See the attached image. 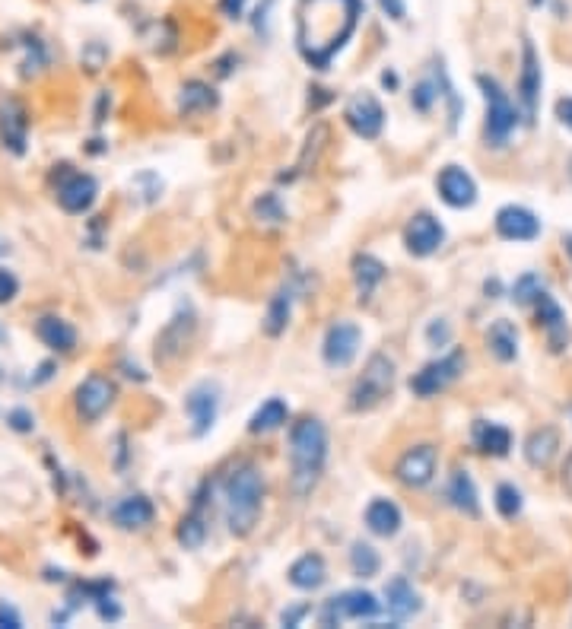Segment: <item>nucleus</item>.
I'll list each match as a JSON object with an SVG mask.
<instances>
[{
	"label": "nucleus",
	"mask_w": 572,
	"mask_h": 629,
	"mask_svg": "<svg viewBox=\"0 0 572 629\" xmlns=\"http://www.w3.org/2000/svg\"><path fill=\"white\" fill-rule=\"evenodd\" d=\"M157 515L153 502L147 496H124L115 509H111V521L124 531H134V528H147Z\"/></svg>",
	"instance_id": "412c9836"
},
{
	"label": "nucleus",
	"mask_w": 572,
	"mask_h": 629,
	"mask_svg": "<svg viewBox=\"0 0 572 629\" xmlns=\"http://www.w3.org/2000/svg\"><path fill=\"white\" fill-rule=\"evenodd\" d=\"M436 83H439V96H445L449 99V121H452V128H455V121H458V115H462V99L455 96V86L449 83V73L439 67V77H436Z\"/></svg>",
	"instance_id": "58836bf2"
},
{
	"label": "nucleus",
	"mask_w": 572,
	"mask_h": 629,
	"mask_svg": "<svg viewBox=\"0 0 572 629\" xmlns=\"http://www.w3.org/2000/svg\"><path fill=\"white\" fill-rule=\"evenodd\" d=\"M216 92L210 90L207 83H201V80H188V83L182 86V96H178V109L185 111V115H201V111H210L216 109Z\"/></svg>",
	"instance_id": "2f4dec72"
},
{
	"label": "nucleus",
	"mask_w": 572,
	"mask_h": 629,
	"mask_svg": "<svg viewBox=\"0 0 572 629\" xmlns=\"http://www.w3.org/2000/svg\"><path fill=\"white\" fill-rule=\"evenodd\" d=\"M540 86H544V77H540V58L534 52L531 39L521 42V73H519V99L521 109H525V121L534 124L540 109Z\"/></svg>",
	"instance_id": "6e6552de"
},
{
	"label": "nucleus",
	"mask_w": 572,
	"mask_h": 629,
	"mask_svg": "<svg viewBox=\"0 0 572 629\" xmlns=\"http://www.w3.org/2000/svg\"><path fill=\"white\" fill-rule=\"evenodd\" d=\"M347 124L353 128V134L363 140H376L385 128V109L372 92H357L344 109Z\"/></svg>",
	"instance_id": "1a4fd4ad"
},
{
	"label": "nucleus",
	"mask_w": 572,
	"mask_h": 629,
	"mask_svg": "<svg viewBox=\"0 0 572 629\" xmlns=\"http://www.w3.org/2000/svg\"><path fill=\"white\" fill-rule=\"evenodd\" d=\"M35 334L39 340L54 353H71L77 347V331H73L71 321L58 319V315H45V319L35 321Z\"/></svg>",
	"instance_id": "aec40b11"
},
{
	"label": "nucleus",
	"mask_w": 572,
	"mask_h": 629,
	"mask_svg": "<svg viewBox=\"0 0 572 629\" xmlns=\"http://www.w3.org/2000/svg\"><path fill=\"white\" fill-rule=\"evenodd\" d=\"M474 445L481 448L483 454H493V458H502L512 448V433L500 423H487L477 420L474 423Z\"/></svg>",
	"instance_id": "c85d7f7f"
},
{
	"label": "nucleus",
	"mask_w": 572,
	"mask_h": 629,
	"mask_svg": "<svg viewBox=\"0 0 572 629\" xmlns=\"http://www.w3.org/2000/svg\"><path fill=\"white\" fill-rule=\"evenodd\" d=\"M557 118L572 130V99H559V102H557Z\"/></svg>",
	"instance_id": "3c124183"
},
{
	"label": "nucleus",
	"mask_w": 572,
	"mask_h": 629,
	"mask_svg": "<svg viewBox=\"0 0 572 629\" xmlns=\"http://www.w3.org/2000/svg\"><path fill=\"white\" fill-rule=\"evenodd\" d=\"M204 540H207V519L201 515V502H197L195 512H188L178 521V544L188 547V550H197Z\"/></svg>",
	"instance_id": "72a5a7b5"
},
{
	"label": "nucleus",
	"mask_w": 572,
	"mask_h": 629,
	"mask_svg": "<svg viewBox=\"0 0 572 629\" xmlns=\"http://www.w3.org/2000/svg\"><path fill=\"white\" fill-rule=\"evenodd\" d=\"M16 292H20V280H16V273L7 271V267H0V305L16 299Z\"/></svg>",
	"instance_id": "a19ab883"
},
{
	"label": "nucleus",
	"mask_w": 572,
	"mask_h": 629,
	"mask_svg": "<svg viewBox=\"0 0 572 629\" xmlns=\"http://www.w3.org/2000/svg\"><path fill=\"white\" fill-rule=\"evenodd\" d=\"M557 452H559V433L553 426H540V429H534L531 435H528V442H525V461L531 467H550L553 464V458H557Z\"/></svg>",
	"instance_id": "b1692460"
},
{
	"label": "nucleus",
	"mask_w": 572,
	"mask_h": 629,
	"mask_svg": "<svg viewBox=\"0 0 572 629\" xmlns=\"http://www.w3.org/2000/svg\"><path fill=\"white\" fill-rule=\"evenodd\" d=\"M0 378H4V369H0Z\"/></svg>",
	"instance_id": "13d9d810"
},
{
	"label": "nucleus",
	"mask_w": 572,
	"mask_h": 629,
	"mask_svg": "<svg viewBox=\"0 0 572 629\" xmlns=\"http://www.w3.org/2000/svg\"><path fill=\"white\" fill-rule=\"evenodd\" d=\"M353 280H357L359 299H369L372 290L385 280V264L372 254H357L353 258Z\"/></svg>",
	"instance_id": "7c9ffc66"
},
{
	"label": "nucleus",
	"mask_w": 572,
	"mask_h": 629,
	"mask_svg": "<svg viewBox=\"0 0 572 629\" xmlns=\"http://www.w3.org/2000/svg\"><path fill=\"white\" fill-rule=\"evenodd\" d=\"M531 4H534V7H538V4H544V0H531Z\"/></svg>",
	"instance_id": "4d7b16f0"
},
{
	"label": "nucleus",
	"mask_w": 572,
	"mask_h": 629,
	"mask_svg": "<svg viewBox=\"0 0 572 629\" xmlns=\"http://www.w3.org/2000/svg\"><path fill=\"white\" fill-rule=\"evenodd\" d=\"M185 410L191 416V433L195 435L210 433L216 423V414H220V388L214 382L195 385L188 391V397H185Z\"/></svg>",
	"instance_id": "4468645a"
},
{
	"label": "nucleus",
	"mask_w": 572,
	"mask_h": 629,
	"mask_svg": "<svg viewBox=\"0 0 572 629\" xmlns=\"http://www.w3.org/2000/svg\"><path fill=\"white\" fill-rule=\"evenodd\" d=\"M195 328H197L195 311H191V305H182L157 338V359L159 363H172V359L188 347V340L195 338Z\"/></svg>",
	"instance_id": "9d476101"
},
{
	"label": "nucleus",
	"mask_w": 572,
	"mask_h": 629,
	"mask_svg": "<svg viewBox=\"0 0 572 629\" xmlns=\"http://www.w3.org/2000/svg\"><path fill=\"white\" fill-rule=\"evenodd\" d=\"M436 461H439V454H436V448H433V445H414V448H407V452L401 454V461H397V467H395V474H397V481H401L404 487L420 490V487H426L433 477H436Z\"/></svg>",
	"instance_id": "f8f14e48"
},
{
	"label": "nucleus",
	"mask_w": 572,
	"mask_h": 629,
	"mask_svg": "<svg viewBox=\"0 0 572 629\" xmlns=\"http://www.w3.org/2000/svg\"><path fill=\"white\" fill-rule=\"evenodd\" d=\"M223 493H226V525L235 538H248L258 525L261 515V500H264V481H261V471L254 464H239L229 471L226 483H223Z\"/></svg>",
	"instance_id": "7ed1b4c3"
},
{
	"label": "nucleus",
	"mask_w": 572,
	"mask_h": 629,
	"mask_svg": "<svg viewBox=\"0 0 572 629\" xmlns=\"http://www.w3.org/2000/svg\"><path fill=\"white\" fill-rule=\"evenodd\" d=\"M538 321L544 325V331L550 334V344H553V350H563L566 347V340H569V331H566V315H563V309H559L557 302H553V296H547L544 290L538 292Z\"/></svg>",
	"instance_id": "393cba45"
},
{
	"label": "nucleus",
	"mask_w": 572,
	"mask_h": 629,
	"mask_svg": "<svg viewBox=\"0 0 572 629\" xmlns=\"http://www.w3.org/2000/svg\"><path fill=\"white\" fill-rule=\"evenodd\" d=\"M445 496H449V502L458 509V512L471 515V519L481 515V500H477V487H474V481H471L468 471H455V474H452Z\"/></svg>",
	"instance_id": "cd10ccee"
},
{
	"label": "nucleus",
	"mask_w": 572,
	"mask_h": 629,
	"mask_svg": "<svg viewBox=\"0 0 572 629\" xmlns=\"http://www.w3.org/2000/svg\"><path fill=\"white\" fill-rule=\"evenodd\" d=\"M385 597H388V610L397 623L407 620V616L420 614V595L414 591V585L407 582L404 576H395L388 585H385Z\"/></svg>",
	"instance_id": "5701e85b"
},
{
	"label": "nucleus",
	"mask_w": 572,
	"mask_h": 629,
	"mask_svg": "<svg viewBox=\"0 0 572 629\" xmlns=\"http://www.w3.org/2000/svg\"><path fill=\"white\" fill-rule=\"evenodd\" d=\"M115 401V385L105 376H90L77 388V414L83 423H96Z\"/></svg>",
	"instance_id": "dca6fc26"
},
{
	"label": "nucleus",
	"mask_w": 572,
	"mask_h": 629,
	"mask_svg": "<svg viewBox=\"0 0 572 629\" xmlns=\"http://www.w3.org/2000/svg\"><path fill=\"white\" fill-rule=\"evenodd\" d=\"M290 464H293V474H290V487L300 500L312 496V490L319 487L321 474H325L328 464V429L321 420L306 416L293 426L290 433Z\"/></svg>",
	"instance_id": "f03ea898"
},
{
	"label": "nucleus",
	"mask_w": 572,
	"mask_h": 629,
	"mask_svg": "<svg viewBox=\"0 0 572 629\" xmlns=\"http://www.w3.org/2000/svg\"><path fill=\"white\" fill-rule=\"evenodd\" d=\"M293 299H296V286L293 283H283L277 292H273L271 305H267V315H264V334L267 338H280L290 325V315H293Z\"/></svg>",
	"instance_id": "4be33fe9"
},
{
	"label": "nucleus",
	"mask_w": 572,
	"mask_h": 629,
	"mask_svg": "<svg viewBox=\"0 0 572 629\" xmlns=\"http://www.w3.org/2000/svg\"><path fill=\"white\" fill-rule=\"evenodd\" d=\"M445 242V229L436 216L429 214H416L414 220L404 229V245H407L410 254L416 258H429L433 252H439V245Z\"/></svg>",
	"instance_id": "2eb2a0df"
},
{
	"label": "nucleus",
	"mask_w": 572,
	"mask_h": 629,
	"mask_svg": "<svg viewBox=\"0 0 572 629\" xmlns=\"http://www.w3.org/2000/svg\"><path fill=\"white\" fill-rule=\"evenodd\" d=\"M363 16V0H300L296 48L315 71H328L347 48Z\"/></svg>",
	"instance_id": "f257e3e1"
},
{
	"label": "nucleus",
	"mask_w": 572,
	"mask_h": 629,
	"mask_svg": "<svg viewBox=\"0 0 572 629\" xmlns=\"http://www.w3.org/2000/svg\"><path fill=\"white\" fill-rule=\"evenodd\" d=\"M96 197H99L96 178L83 176V172H71V176L58 185V204L64 214H86V210L96 204Z\"/></svg>",
	"instance_id": "f3484780"
},
{
	"label": "nucleus",
	"mask_w": 572,
	"mask_h": 629,
	"mask_svg": "<svg viewBox=\"0 0 572 629\" xmlns=\"http://www.w3.org/2000/svg\"><path fill=\"white\" fill-rule=\"evenodd\" d=\"M487 347L500 363H512L519 357V331H515L512 321L500 319L490 325V334H487Z\"/></svg>",
	"instance_id": "c756f323"
},
{
	"label": "nucleus",
	"mask_w": 572,
	"mask_h": 629,
	"mask_svg": "<svg viewBox=\"0 0 572 629\" xmlns=\"http://www.w3.org/2000/svg\"><path fill=\"white\" fill-rule=\"evenodd\" d=\"M439 197L455 210L474 207V201H477L474 178L464 169H458V166H445V169L439 172Z\"/></svg>",
	"instance_id": "6ab92c4d"
},
{
	"label": "nucleus",
	"mask_w": 572,
	"mask_h": 629,
	"mask_svg": "<svg viewBox=\"0 0 572 629\" xmlns=\"http://www.w3.org/2000/svg\"><path fill=\"white\" fill-rule=\"evenodd\" d=\"M477 86L483 90V99H487V140L490 147H506L509 137H512L515 124H519V111L509 102V96L502 92V86L496 83L493 77L481 73L477 77Z\"/></svg>",
	"instance_id": "39448f33"
},
{
	"label": "nucleus",
	"mask_w": 572,
	"mask_h": 629,
	"mask_svg": "<svg viewBox=\"0 0 572 629\" xmlns=\"http://www.w3.org/2000/svg\"><path fill=\"white\" fill-rule=\"evenodd\" d=\"M366 528L378 538H395L401 531V509L391 500H376L366 509Z\"/></svg>",
	"instance_id": "bb28decb"
},
{
	"label": "nucleus",
	"mask_w": 572,
	"mask_h": 629,
	"mask_svg": "<svg viewBox=\"0 0 572 629\" xmlns=\"http://www.w3.org/2000/svg\"><path fill=\"white\" fill-rule=\"evenodd\" d=\"M382 83H385V86H397V77H395V73L385 71V73H382Z\"/></svg>",
	"instance_id": "864d4df0"
},
{
	"label": "nucleus",
	"mask_w": 572,
	"mask_h": 629,
	"mask_svg": "<svg viewBox=\"0 0 572 629\" xmlns=\"http://www.w3.org/2000/svg\"><path fill=\"white\" fill-rule=\"evenodd\" d=\"M325 140H328V128L325 124H319V128L309 134V140H306V149H302V159L296 163V172H306L309 169V159L315 163V156L321 153V147H325Z\"/></svg>",
	"instance_id": "e433bc0d"
},
{
	"label": "nucleus",
	"mask_w": 572,
	"mask_h": 629,
	"mask_svg": "<svg viewBox=\"0 0 572 629\" xmlns=\"http://www.w3.org/2000/svg\"><path fill=\"white\" fill-rule=\"evenodd\" d=\"M102 61H105V48L99 45V42H90V45H86V52H83V64L90 67V71H99V67H102Z\"/></svg>",
	"instance_id": "a18cd8bd"
},
{
	"label": "nucleus",
	"mask_w": 572,
	"mask_h": 629,
	"mask_svg": "<svg viewBox=\"0 0 572 629\" xmlns=\"http://www.w3.org/2000/svg\"><path fill=\"white\" fill-rule=\"evenodd\" d=\"M286 404L280 401V397H271L267 404H261L258 410H254V416H252V423H248V429H252L254 435L258 433H273V429H280L286 423Z\"/></svg>",
	"instance_id": "473e14b6"
},
{
	"label": "nucleus",
	"mask_w": 572,
	"mask_h": 629,
	"mask_svg": "<svg viewBox=\"0 0 572 629\" xmlns=\"http://www.w3.org/2000/svg\"><path fill=\"white\" fill-rule=\"evenodd\" d=\"M464 363H468V359H464L462 350H452L449 357L433 359V363H426L414 378H410V391H414L416 397L443 395L449 385L458 382V376L464 372Z\"/></svg>",
	"instance_id": "423d86ee"
},
{
	"label": "nucleus",
	"mask_w": 572,
	"mask_h": 629,
	"mask_svg": "<svg viewBox=\"0 0 572 629\" xmlns=\"http://www.w3.org/2000/svg\"><path fill=\"white\" fill-rule=\"evenodd\" d=\"M426 340L433 347H445L452 340V328H449V321L445 319H436L433 325H429V331H426Z\"/></svg>",
	"instance_id": "79ce46f5"
},
{
	"label": "nucleus",
	"mask_w": 572,
	"mask_h": 629,
	"mask_svg": "<svg viewBox=\"0 0 572 629\" xmlns=\"http://www.w3.org/2000/svg\"><path fill=\"white\" fill-rule=\"evenodd\" d=\"M378 7H382L385 14L391 16V20H404V14H407L404 0H378Z\"/></svg>",
	"instance_id": "de8ad7c7"
},
{
	"label": "nucleus",
	"mask_w": 572,
	"mask_h": 629,
	"mask_svg": "<svg viewBox=\"0 0 572 629\" xmlns=\"http://www.w3.org/2000/svg\"><path fill=\"white\" fill-rule=\"evenodd\" d=\"M563 487H566V493L572 496V454L566 458V467H563Z\"/></svg>",
	"instance_id": "603ef678"
},
{
	"label": "nucleus",
	"mask_w": 572,
	"mask_h": 629,
	"mask_svg": "<svg viewBox=\"0 0 572 629\" xmlns=\"http://www.w3.org/2000/svg\"><path fill=\"white\" fill-rule=\"evenodd\" d=\"M254 210H258L261 220H264V216H267L271 223H280V220H283V210H280V204H277V197H273V195H264V197H261L258 207H254Z\"/></svg>",
	"instance_id": "c03bdc74"
},
{
	"label": "nucleus",
	"mask_w": 572,
	"mask_h": 629,
	"mask_svg": "<svg viewBox=\"0 0 572 629\" xmlns=\"http://www.w3.org/2000/svg\"><path fill=\"white\" fill-rule=\"evenodd\" d=\"M0 626H10V629H20L23 626V616L16 614L10 604H0Z\"/></svg>",
	"instance_id": "49530a36"
},
{
	"label": "nucleus",
	"mask_w": 572,
	"mask_h": 629,
	"mask_svg": "<svg viewBox=\"0 0 572 629\" xmlns=\"http://www.w3.org/2000/svg\"><path fill=\"white\" fill-rule=\"evenodd\" d=\"M391 388H395V359L385 357V353H372L363 376L357 378V385L350 391V407L357 414L378 407L391 395Z\"/></svg>",
	"instance_id": "20e7f679"
},
{
	"label": "nucleus",
	"mask_w": 572,
	"mask_h": 629,
	"mask_svg": "<svg viewBox=\"0 0 572 629\" xmlns=\"http://www.w3.org/2000/svg\"><path fill=\"white\" fill-rule=\"evenodd\" d=\"M350 566H353V572H357L359 578H372L378 572V566H382V559H378L376 547L357 540V544H353V550H350Z\"/></svg>",
	"instance_id": "f704fd0d"
},
{
	"label": "nucleus",
	"mask_w": 572,
	"mask_h": 629,
	"mask_svg": "<svg viewBox=\"0 0 572 629\" xmlns=\"http://www.w3.org/2000/svg\"><path fill=\"white\" fill-rule=\"evenodd\" d=\"M378 614V601L376 595L363 588H353V591H344V595L331 597V601L321 607L319 614V623L321 626H338L340 620H372Z\"/></svg>",
	"instance_id": "0eeeda50"
},
{
	"label": "nucleus",
	"mask_w": 572,
	"mask_h": 629,
	"mask_svg": "<svg viewBox=\"0 0 572 629\" xmlns=\"http://www.w3.org/2000/svg\"><path fill=\"white\" fill-rule=\"evenodd\" d=\"M496 509H500L502 519H515L521 512V493L512 483H500L496 487Z\"/></svg>",
	"instance_id": "c9c22d12"
},
{
	"label": "nucleus",
	"mask_w": 572,
	"mask_h": 629,
	"mask_svg": "<svg viewBox=\"0 0 572 629\" xmlns=\"http://www.w3.org/2000/svg\"><path fill=\"white\" fill-rule=\"evenodd\" d=\"M328 578V566L325 559L319 557V553H306V557H300L293 566H290V585L300 591H315L321 588Z\"/></svg>",
	"instance_id": "a878e982"
},
{
	"label": "nucleus",
	"mask_w": 572,
	"mask_h": 629,
	"mask_svg": "<svg viewBox=\"0 0 572 629\" xmlns=\"http://www.w3.org/2000/svg\"><path fill=\"white\" fill-rule=\"evenodd\" d=\"M496 233L506 242H534L540 235V220L528 207L509 204L496 214Z\"/></svg>",
	"instance_id": "a211bd4d"
},
{
	"label": "nucleus",
	"mask_w": 572,
	"mask_h": 629,
	"mask_svg": "<svg viewBox=\"0 0 572 629\" xmlns=\"http://www.w3.org/2000/svg\"><path fill=\"white\" fill-rule=\"evenodd\" d=\"M7 423H10V429H16V433H33V429H35V416L29 414V410H23V407L10 410Z\"/></svg>",
	"instance_id": "37998d69"
},
{
	"label": "nucleus",
	"mask_w": 572,
	"mask_h": 629,
	"mask_svg": "<svg viewBox=\"0 0 572 629\" xmlns=\"http://www.w3.org/2000/svg\"><path fill=\"white\" fill-rule=\"evenodd\" d=\"M359 340H363V334H359V328L353 325V321H338V325H331L325 334V347H321L325 363L331 366V369H347V366L357 359Z\"/></svg>",
	"instance_id": "9b49d317"
},
{
	"label": "nucleus",
	"mask_w": 572,
	"mask_h": 629,
	"mask_svg": "<svg viewBox=\"0 0 572 629\" xmlns=\"http://www.w3.org/2000/svg\"><path fill=\"white\" fill-rule=\"evenodd\" d=\"M309 614V604H302V607H293V610H283V616L280 620L286 623V626H300V620Z\"/></svg>",
	"instance_id": "8fccbe9b"
},
{
	"label": "nucleus",
	"mask_w": 572,
	"mask_h": 629,
	"mask_svg": "<svg viewBox=\"0 0 572 629\" xmlns=\"http://www.w3.org/2000/svg\"><path fill=\"white\" fill-rule=\"evenodd\" d=\"M563 245H566V252H569V258H572V235H566V242H563Z\"/></svg>",
	"instance_id": "5fc2aeb1"
},
{
	"label": "nucleus",
	"mask_w": 572,
	"mask_h": 629,
	"mask_svg": "<svg viewBox=\"0 0 572 629\" xmlns=\"http://www.w3.org/2000/svg\"><path fill=\"white\" fill-rule=\"evenodd\" d=\"M220 10L229 16V20H239L242 10H245V0H220Z\"/></svg>",
	"instance_id": "09e8293b"
},
{
	"label": "nucleus",
	"mask_w": 572,
	"mask_h": 629,
	"mask_svg": "<svg viewBox=\"0 0 572 629\" xmlns=\"http://www.w3.org/2000/svg\"><path fill=\"white\" fill-rule=\"evenodd\" d=\"M540 290H544V286H540V280L534 277V273H525V277H521L519 283H515L512 299H515L519 305H528V302H534V299H538Z\"/></svg>",
	"instance_id": "ea45409f"
},
{
	"label": "nucleus",
	"mask_w": 572,
	"mask_h": 629,
	"mask_svg": "<svg viewBox=\"0 0 572 629\" xmlns=\"http://www.w3.org/2000/svg\"><path fill=\"white\" fill-rule=\"evenodd\" d=\"M4 340H7V331H4V328H0V344H4Z\"/></svg>",
	"instance_id": "6e6d98bb"
},
{
	"label": "nucleus",
	"mask_w": 572,
	"mask_h": 629,
	"mask_svg": "<svg viewBox=\"0 0 572 629\" xmlns=\"http://www.w3.org/2000/svg\"><path fill=\"white\" fill-rule=\"evenodd\" d=\"M436 99H439V83L436 80H423L414 90V96H410V105H414L416 111H429Z\"/></svg>",
	"instance_id": "4c0bfd02"
},
{
	"label": "nucleus",
	"mask_w": 572,
	"mask_h": 629,
	"mask_svg": "<svg viewBox=\"0 0 572 629\" xmlns=\"http://www.w3.org/2000/svg\"><path fill=\"white\" fill-rule=\"evenodd\" d=\"M0 143L14 156H26L29 149V115L20 99H7L0 105Z\"/></svg>",
	"instance_id": "ddd939ff"
}]
</instances>
